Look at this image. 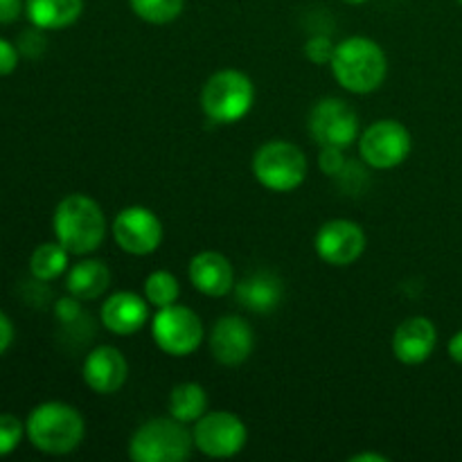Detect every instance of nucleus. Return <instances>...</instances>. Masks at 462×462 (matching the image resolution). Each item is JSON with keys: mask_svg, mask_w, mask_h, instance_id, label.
Here are the masks:
<instances>
[{"mask_svg": "<svg viewBox=\"0 0 462 462\" xmlns=\"http://www.w3.org/2000/svg\"><path fill=\"white\" fill-rule=\"evenodd\" d=\"M52 228L57 242L70 255H90L106 237V217L95 199L68 194L54 210Z\"/></svg>", "mask_w": 462, "mask_h": 462, "instance_id": "1", "label": "nucleus"}, {"mask_svg": "<svg viewBox=\"0 0 462 462\" xmlns=\"http://www.w3.org/2000/svg\"><path fill=\"white\" fill-rule=\"evenodd\" d=\"M334 79L346 90L368 95L383 84L388 72L386 52L368 36H350L341 41L332 57Z\"/></svg>", "mask_w": 462, "mask_h": 462, "instance_id": "2", "label": "nucleus"}, {"mask_svg": "<svg viewBox=\"0 0 462 462\" xmlns=\"http://www.w3.org/2000/svg\"><path fill=\"white\" fill-rule=\"evenodd\" d=\"M86 433L84 418L66 402H43L25 422L27 440L34 449L50 456H66L81 445Z\"/></svg>", "mask_w": 462, "mask_h": 462, "instance_id": "3", "label": "nucleus"}, {"mask_svg": "<svg viewBox=\"0 0 462 462\" xmlns=\"http://www.w3.org/2000/svg\"><path fill=\"white\" fill-rule=\"evenodd\" d=\"M192 449V431L171 415L144 422L129 442V456L134 462H183L189 458Z\"/></svg>", "mask_w": 462, "mask_h": 462, "instance_id": "4", "label": "nucleus"}, {"mask_svg": "<svg viewBox=\"0 0 462 462\" xmlns=\"http://www.w3.org/2000/svg\"><path fill=\"white\" fill-rule=\"evenodd\" d=\"M255 102V86L242 70H219L203 84L201 106L208 120L217 125L239 122Z\"/></svg>", "mask_w": 462, "mask_h": 462, "instance_id": "5", "label": "nucleus"}, {"mask_svg": "<svg viewBox=\"0 0 462 462\" xmlns=\"http://www.w3.org/2000/svg\"><path fill=\"white\" fill-rule=\"evenodd\" d=\"M253 174L271 192H293L307 179V156L298 144L271 140L253 156Z\"/></svg>", "mask_w": 462, "mask_h": 462, "instance_id": "6", "label": "nucleus"}, {"mask_svg": "<svg viewBox=\"0 0 462 462\" xmlns=\"http://www.w3.org/2000/svg\"><path fill=\"white\" fill-rule=\"evenodd\" d=\"M152 337L165 355L189 356L199 350L206 332L197 311L174 302L156 311L152 320Z\"/></svg>", "mask_w": 462, "mask_h": 462, "instance_id": "7", "label": "nucleus"}, {"mask_svg": "<svg viewBox=\"0 0 462 462\" xmlns=\"http://www.w3.org/2000/svg\"><path fill=\"white\" fill-rule=\"evenodd\" d=\"M194 427V447L208 458H233L246 447L248 431L242 418L228 411H212L199 418Z\"/></svg>", "mask_w": 462, "mask_h": 462, "instance_id": "8", "label": "nucleus"}, {"mask_svg": "<svg viewBox=\"0 0 462 462\" xmlns=\"http://www.w3.org/2000/svg\"><path fill=\"white\" fill-rule=\"evenodd\" d=\"M413 149L411 131L397 120H379L370 125L359 138L361 158L373 170H393L409 158Z\"/></svg>", "mask_w": 462, "mask_h": 462, "instance_id": "9", "label": "nucleus"}, {"mask_svg": "<svg viewBox=\"0 0 462 462\" xmlns=\"http://www.w3.org/2000/svg\"><path fill=\"white\" fill-rule=\"evenodd\" d=\"M310 134L320 147L346 149L359 135V116L346 99H320L310 113Z\"/></svg>", "mask_w": 462, "mask_h": 462, "instance_id": "10", "label": "nucleus"}, {"mask_svg": "<svg viewBox=\"0 0 462 462\" xmlns=\"http://www.w3.org/2000/svg\"><path fill=\"white\" fill-rule=\"evenodd\" d=\"M113 239L129 255H152L162 242V221L144 206H129L113 221Z\"/></svg>", "mask_w": 462, "mask_h": 462, "instance_id": "11", "label": "nucleus"}, {"mask_svg": "<svg viewBox=\"0 0 462 462\" xmlns=\"http://www.w3.org/2000/svg\"><path fill=\"white\" fill-rule=\"evenodd\" d=\"M364 228L350 219H332L323 224L316 233L314 248L316 255L329 266H350L364 255L365 251Z\"/></svg>", "mask_w": 462, "mask_h": 462, "instance_id": "12", "label": "nucleus"}, {"mask_svg": "<svg viewBox=\"0 0 462 462\" xmlns=\"http://www.w3.org/2000/svg\"><path fill=\"white\" fill-rule=\"evenodd\" d=\"M210 352L221 365H242L255 347L253 328L239 316H221L210 332Z\"/></svg>", "mask_w": 462, "mask_h": 462, "instance_id": "13", "label": "nucleus"}, {"mask_svg": "<svg viewBox=\"0 0 462 462\" xmlns=\"http://www.w3.org/2000/svg\"><path fill=\"white\" fill-rule=\"evenodd\" d=\"M84 374L86 386L97 395H113L120 391L129 377V364L125 355L113 346H99L84 359Z\"/></svg>", "mask_w": 462, "mask_h": 462, "instance_id": "14", "label": "nucleus"}, {"mask_svg": "<svg viewBox=\"0 0 462 462\" xmlns=\"http://www.w3.org/2000/svg\"><path fill=\"white\" fill-rule=\"evenodd\" d=\"M438 343L436 325L424 316H413L400 323L393 334V355L406 365H420L433 355Z\"/></svg>", "mask_w": 462, "mask_h": 462, "instance_id": "15", "label": "nucleus"}, {"mask_svg": "<svg viewBox=\"0 0 462 462\" xmlns=\"http://www.w3.org/2000/svg\"><path fill=\"white\" fill-rule=\"evenodd\" d=\"M99 316H102L104 328L117 337L138 334L149 320L147 298L134 291H117L104 300Z\"/></svg>", "mask_w": 462, "mask_h": 462, "instance_id": "16", "label": "nucleus"}, {"mask_svg": "<svg viewBox=\"0 0 462 462\" xmlns=\"http://www.w3.org/2000/svg\"><path fill=\"white\" fill-rule=\"evenodd\" d=\"M188 275L192 287L208 298H224L235 287L233 264L228 257L217 251H203L194 255Z\"/></svg>", "mask_w": 462, "mask_h": 462, "instance_id": "17", "label": "nucleus"}, {"mask_svg": "<svg viewBox=\"0 0 462 462\" xmlns=\"http://www.w3.org/2000/svg\"><path fill=\"white\" fill-rule=\"evenodd\" d=\"M282 282L271 271H257V273L248 275L242 282L235 284V293H237L239 305L246 310L255 311V314H269L282 300Z\"/></svg>", "mask_w": 462, "mask_h": 462, "instance_id": "18", "label": "nucleus"}, {"mask_svg": "<svg viewBox=\"0 0 462 462\" xmlns=\"http://www.w3.org/2000/svg\"><path fill=\"white\" fill-rule=\"evenodd\" d=\"M111 287V271L99 260H81L70 266L66 275V289L79 300H97Z\"/></svg>", "mask_w": 462, "mask_h": 462, "instance_id": "19", "label": "nucleus"}, {"mask_svg": "<svg viewBox=\"0 0 462 462\" xmlns=\"http://www.w3.org/2000/svg\"><path fill=\"white\" fill-rule=\"evenodd\" d=\"M84 0H25V14L39 30H63L77 23Z\"/></svg>", "mask_w": 462, "mask_h": 462, "instance_id": "20", "label": "nucleus"}, {"mask_svg": "<svg viewBox=\"0 0 462 462\" xmlns=\"http://www.w3.org/2000/svg\"><path fill=\"white\" fill-rule=\"evenodd\" d=\"M208 413V395L201 383L185 382L174 386L170 395V415L183 424L197 422Z\"/></svg>", "mask_w": 462, "mask_h": 462, "instance_id": "21", "label": "nucleus"}, {"mask_svg": "<svg viewBox=\"0 0 462 462\" xmlns=\"http://www.w3.org/2000/svg\"><path fill=\"white\" fill-rule=\"evenodd\" d=\"M68 257L70 253L61 246L59 242H45L34 248L30 257V271L36 280L41 282H50L57 280L59 275L66 273L68 269Z\"/></svg>", "mask_w": 462, "mask_h": 462, "instance_id": "22", "label": "nucleus"}, {"mask_svg": "<svg viewBox=\"0 0 462 462\" xmlns=\"http://www.w3.org/2000/svg\"><path fill=\"white\" fill-rule=\"evenodd\" d=\"M179 296L180 284L176 275L170 273V271H153L144 280V298H147L149 305L158 307V310L179 302Z\"/></svg>", "mask_w": 462, "mask_h": 462, "instance_id": "23", "label": "nucleus"}, {"mask_svg": "<svg viewBox=\"0 0 462 462\" xmlns=\"http://www.w3.org/2000/svg\"><path fill=\"white\" fill-rule=\"evenodd\" d=\"M138 18L152 25H167L183 12V0H129Z\"/></svg>", "mask_w": 462, "mask_h": 462, "instance_id": "24", "label": "nucleus"}, {"mask_svg": "<svg viewBox=\"0 0 462 462\" xmlns=\"http://www.w3.org/2000/svg\"><path fill=\"white\" fill-rule=\"evenodd\" d=\"M23 436H25V424L16 415L0 413V456H9L18 449Z\"/></svg>", "mask_w": 462, "mask_h": 462, "instance_id": "25", "label": "nucleus"}, {"mask_svg": "<svg viewBox=\"0 0 462 462\" xmlns=\"http://www.w3.org/2000/svg\"><path fill=\"white\" fill-rule=\"evenodd\" d=\"M334 50H337V45L332 43L329 36L316 34L305 43V57L316 66H323V63H332Z\"/></svg>", "mask_w": 462, "mask_h": 462, "instance_id": "26", "label": "nucleus"}, {"mask_svg": "<svg viewBox=\"0 0 462 462\" xmlns=\"http://www.w3.org/2000/svg\"><path fill=\"white\" fill-rule=\"evenodd\" d=\"M16 48H18V52H23L25 57H39L45 48V39H43V34H41L39 27H34V30L21 34V41H18Z\"/></svg>", "mask_w": 462, "mask_h": 462, "instance_id": "27", "label": "nucleus"}, {"mask_svg": "<svg viewBox=\"0 0 462 462\" xmlns=\"http://www.w3.org/2000/svg\"><path fill=\"white\" fill-rule=\"evenodd\" d=\"M319 165L325 174L337 176L343 170V149L338 147H320Z\"/></svg>", "mask_w": 462, "mask_h": 462, "instance_id": "28", "label": "nucleus"}, {"mask_svg": "<svg viewBox=\"0 0 462 462\" xmlns=\"http://www.w3.org/2000/svg\"><path fill=\"white\" fill-rule=\"evenodd\" d=\"M18 48L7 39H0V77H7L18 66Z\"/></svg>", "mask_w": 462, "mask_h": 462, "instance_id": "29", "label": "nucleus"}, {"mask_svg": "<svg viewBox=\"0 0 462 462\" xmlns=\"http://www.w3.org/2000/svg\"><path fill=\"white\" fill-rule=\"evenodd\" d=\"M79 302H81L79 298H75V296L61 298V300L54 305V314H57V319L61 320V323H72V320L81 314Z\"/></svg>", "mask_w": 462, "mask_h": 462, "instance_id": "30", "label": "nucleus"}, {"mask_svg": "<svg viewBox=\"0 0 462 462\" xmlns=\"http://www.w3.org/2000/svg\"><path fill=\"white\" fill-rule=\"evenodd\" d=\"M23 12V0H0V25H9Z\"/></svg>", "mask_w": 462, "mask_h": 462, "instance_id": "31", "label": "nucleus"}, {"mask_svg": "<svg viewBox=\"0 0 462 462\" xmlns=\"http://www.w3.org/2000/svg\"><path fill=\"white\" fill-rule=\"evenodd\" d=\"M14 343V323L9 320V316L5 311H0V355L12 347Z\"/></svg>", "mask_w": 462, "mask_h": 462, "instance_id": "32", "label": "nucleus"}, {"mask_svg": "<svg viewBox=\"0 0 462 462\" xmlns=\"http://www.w3.org/2000/svg\"><path fill=\"white\" fill-rule=\"evenodd\" d=\"M449 356L456 361V364L462 365V329L458 334H454V337H451Z\"/></svg>", "mask_w": 462, "mask_h": 462, "instance_id": "33", "label": "nucleus"}, {"mask_svg": "<svg viewBox=\"0 0 462 462\" xmlns=\"http://www.w3.org/2000/svg\"><path fill=\"white\" fill-rule=\"evenodd\" d=\"M350 462H388V456L377 454V451H364V454L352 456Z\"/></svg>", "mask_w": 462, "mask_h": 462, "instance_id": "34", "label": "nucleus"}, {"mask_svg": "<svg viewBox=\"0 0 462 462\" xmlns=\"http://www.w3.org/2000/svg\"><path fill=\"white\" fill-rule=\"evenodd\" d=\"M346 3H347V5H364L365 0H346Z\"/></svg>", "mask_w": 462, "mask_h": 462, "instance_id": "35", "label": "nucleus"}, {"mask_svg": "<svg viewBox=\"0 0 462 462\" xmlns=\"http://www.w3.org/2000/svg\"><path fill=\"white\" fill-rule=\"evenodd\" d=\"M458 3H462V0H458Z\"/></svg>", "mask_w": 462, "mask_h": 462, "instance_id": "36", "label": "nucleus"}]
</instances>
